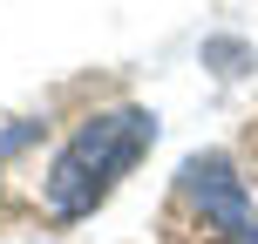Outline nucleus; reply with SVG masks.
Instances as JSON below:
<instances>
[{
    "instance_id": "f257e3e1",
    "label": "nucleus",
    "mask_w": 258,
    "mask_h": 244,
    "mask_svg": "<svg viewBox=\"0 0 258 244\" xmlns=\"http://www.w3.org/2000/svg\"><path fill=\"white\" fill-rule=\"evenodd\" d=\"M150 142H156V116H150V109H136V102L89 116L61 149H54L48 177H41L48 210H54V217H89V210L116 190L129 170L150 156Z\"/></svg>"
},
{
    "instance_id": "7ed1b4c3",
    "label": "nucleus",
    "mask_w": 258,
    "mask_h": 244,
    "mask_svg": "<svg viewBox=\"0 0 258 244\" xmlns=\"http://www.w3.org/2000/svg\"><path fill=\"white\" fill-rule=\"evenodd\" d=\"M34 136H41V122H21V129H7V136H0V156H21Z\"/></svg>"
},
{
    "instance_id": "f03ea898",
    "label": "nucleus",
    "mask_w": 258,
    "mask_h": 244,
    "mask_svg": "<svg viewBox=\"0 0 258 244\" xmlns=\"http://www.w3.org/2000/svg\"><path fill=\"white\" fill-rule=\"evenodd\" d=\"M177 190L204 231H218L224 244H258V204H251V183L231 170V156H218V149L190 156L177 170Z\"/></svg>"
}]
</instances>
